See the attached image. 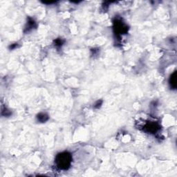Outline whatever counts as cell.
Instances as JSON below:
<instances>
[{"mask_svg": "<svg viewBox=\"0 0 177 177\" xmlns=\"http://www.w3.org/2000/svg\"><path fill=\"white\" fill-rule=\"evenodd\" d=\"M72 163V156L68 151H64L58 154L55 159L57 168L60 170H67L71 167Z\"/></svg>", "mask_w": 177, "mask_h": 177, "instance_id": "1", "label": "cell"}, {"mask_svg": "<svg viewBox=\"0 0 177 177\" xmlns=\"http://www.w3.org/2000/svg\"><path fill=\"white\" fill-rule=\"evenodd\" d=\"M114 33L118 38H119L121 35L125 34L128 31V27L124 22H122L120 20H116L114 21Z\"/></svg>", "mask_w": 177, "mask_h": 177, "instance_id": "2", "label": "cell"}, {"mask_svg": "<svg viewBox=\"0 0 177 177\" xmlns=\"http://www.w3.org/2000/svg\"><path fill=\"white\" fill-rule=\"evenodd\" d=\"M161 129V127L157 122H149L144 126V130L149 134H155Z\"/></svg>", "mask_w": 177, "mask_h": 177, "instance_id": "3", "label": "cell"}, {"mask_svg": "<svg viewBox=\"0 0 177 177\" xmlns=\"http://www.w3.org/2000/svg\"><path fill=\"white\" fill-rule=\"evenodd\" d=\"M169 83L171 89H176V71H174L172 75H170L169 79Z\"/></svg>", "mask_w": 177, "mask_h": 177, "instance_id": "4", "label": "cell"}, {"mask_svg": "<svg viewBox=\"0 0 177 177\" xmlns=\"http://www.w3.org/2000/svg\"><path fill=\"white\" fill-rule=\"evenodd\" d=\"M35 27H36V23H35V22L33 19H31V18H28L25 30L28 32L33 29V28H34Z\"/></svg>", "mask_w": 177, "mask_h": 177, "instance_id": "5", "label": "cell"}, {"mask_svg": "<svg viewBox=\"0 0 177 177\" xmlns=\"http://www.w3.org/2000/svg\"><path fill=\"white\" fill-rule=\"evenodd\" d=\"M38 120L40 122H45L48 120V116L45 113H40L37 116Z\"/></svg>", "mask_w": 177, "mask_h": 177, "instance_id": "6", "label": "cell"}, {"mask_svg": "<svg viewBox=\"0 0 177 177\" xmlns=\"http://www.w3.org/2000/svg\"><path fill=\"white\" fill-rule=\"evenodd\" d=\"M64 43H65V41H64L62 39H56V40L54 41V45H55V46L56 47V48H60V47H62V45L64 44Z\"/></svg>", "mask_w": 177, "mask_h": 177, "instance_id": "7", "label": "cell"}, {"mask_svg": "<svg viewBox=\"0 0 177 177\" xmlns=\"http://www.w3.org/2000/svg\"><path fill=\"white\" fill-rule=\"evenodd\" d=\"M102 100L97 101V102H96V104H94V108H96V109H98V108H100L101 107V104H102Z\"/></svg>", "mask_w": 177, "mask_h": 177, "instance_id": "8", "label": "cell"}]
</instances>
